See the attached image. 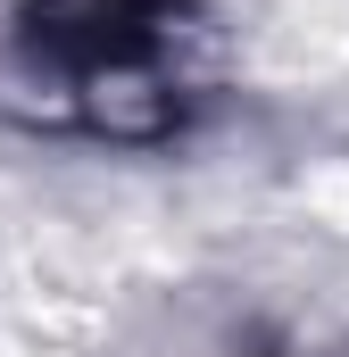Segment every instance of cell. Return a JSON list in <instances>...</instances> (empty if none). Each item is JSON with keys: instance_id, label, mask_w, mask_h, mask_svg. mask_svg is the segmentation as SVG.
I'll use <instances>...</instances> for the list:
<instances>
[{"instance_id": "obj_1", "label": "cell", "mask_w": 349, "mask_h": 357, "mask_svg": "<svg viewBox=\"0 0 349 357\" xmlns=\"http://www.w3.org/2000/svg\"><path fill=\"white\" fill-rule=\"evenodd\" d=\"M8 42L17 67L50 84V100L91 133L150 142L183 125L200 42V17L183 0H25Z\"/></svg>"}]
</instances>
